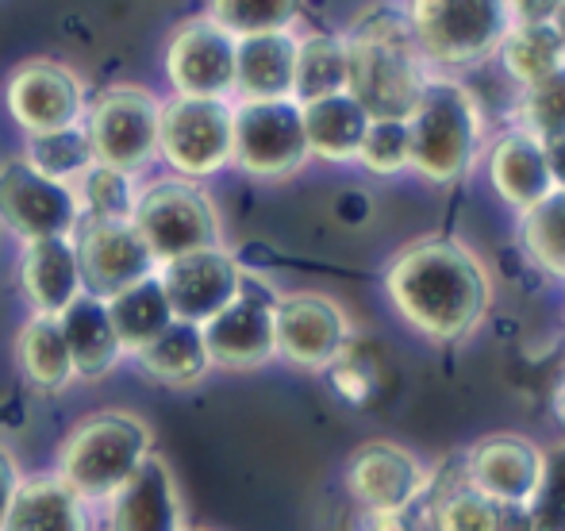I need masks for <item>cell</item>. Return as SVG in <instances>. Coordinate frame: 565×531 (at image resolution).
<instances>
[{"mask_svg": "<svg viewBox=\"0 0 565 531\" xmlns=\"http://www.w3.org/2000/svg\"><path fill=\"white\" fill-rule=\"evenodd\" d=\"M342 486L358 512H408L427 497L431 474L401 443L370 439L347 458Z\"/></svg>", "mask_w": 565, "mask_h": 531, "instance_id": "15", "label": "cell"}, {"mask_svg": "<svg viewBox=\"0 0 565 531\" xmlns=\"http://www.w3.org/2000/svg\"><path fill=\"white\" fill-rule=\"evenodd\" d=\"M204 15L235 43L262 35H285V31H297L300 23V8L285 4V0H216Z\"/></svg>", "mask_w": 565, "mask_h": 531, "instance_id": "33", "label": "cell"}, {"mask_svg": "<svg viewBox=\"0 0 565 531\" xmlns=\"http://www.w3.org/2000/svg\"><path fill=\"white\" fill-rule=\"evenodd\" d=\"M135 235L158 266L185 258L193 251L224 247V220L209 189L185 178H158L139 189L131 216Z\"/></svg>", "mask_w": 565, "mask_h": 531, "instance_id": "6", "label": "cell"}, {"mask_svg": "<svg viewBox=\"0 0 565 531\" xmlns=\"http://www.w3.org/2000/svg\"><path fill=\"white\" fill-rule=\"evenodd\" d=\"M546 478H551V458L523 432L481 435L461 458V481L508 509L535 512Z\"/></svg>", "mask_w": 565, "mask_h": 531, "instance_id": "10", "label": "cell"}, {"mask_svg": "<svg viewBox=\"0 0 565 531\" xmlns=\"http://www.w3.org/2000/svg\"><path fill=\"white\" fill-rule=\"evenodd\" d=\"M497 59L504 74L520 85V93L539 89V85L562 82L565 74V39L562 20L546 23H512L500 39Z\"/></svg>", "mask_w": 565, "mask_h": 531, "instance_id": "24", "label": "cell"}, {"mask_svg": "<svg viewBox=\"0 0 565 531\" xmlns=\"http://www.w3.org/2000/svg\"><path fill=\"white\" fill-rule=\"evenodd\" d=\"M297 31L235 43V97L231 100H292Z\"/></svg>", "mask_w": 565, "mask_h": 531, "instance_id": "22", "label": "cell"}, {"mask_svg": "<svg viewBox=\"0 0 565 531\" xmlns=\"http://www.w3.org/2000/svg\"><path fill=\"white\" fill-rule=\"evenodd\" d=\"M20 158L35 173H43L46 181H58V185H70V189L97 166L93 147H89V135H85L82 124H77V128H66V131L31 135V139L23 142Z\"/></svg>", "mask_w": 565, "mask_h": 531, "instance_id": "32", "label": "cell"}, {"mask_svg": "<svg viewBox=\"0 0 565 531\" xmlns=\"http://www.w3.org/2000/svg\"><path fill=\"white\" fill-rule=\"evenodd\" d=\"M427 70H469L497 59L512 28V8L500 0H419L404 8Z\"/></svg>", "mask_w": 565, "mask_h": 531, "instance_id": "5", "label": "cell"}, {"mask_svg": "<svg viewBox=\"0 0 565 531\" xmlns=\"http://www.w3.org/2000/svg\"><path fill=\"white\" fill-rule=\"evenodd\" d=\"M20 481H23L20 463H15V455H12V450H8L4 443H0V528H4L8 509H12V501H15V489H20Z\"/></svg>", "mask_w": 565, "mask_h": 531, "instance_id": "39", "label": "cell"}, {"mask_svg": "<svg viewBox=\"0 0 565 531\" xmlns=\"http://www.w3.org/2000/svg\"><path fill=\"white\" fill-rule=\"evenodd\" d=\"M15 367L35 393H66L77 382L58 316L31 312V320L15 336Z\"/></svg>", "mask_w": 565, "mask_h": 531, "instance_id": "27", "label": "cell"}, {"mask_svg": "<svg viewBox=\"0 0 565 531\" xmlns=\"http://www.w3.org/2000/svg\"><path fill=\"white\" fill-rule=\"evenodd\" d=\"M520 247L527 263L551 277L565 274V197L554 193L543 204L520 212Z\"/></svg>", "mask_w": 565, "mask_h": 531, "instance_id": "34", "label": "cell"}, {"mask_svg": "<svg viewBox=\"0 0 565 531\" xmlns=\"http://www.w3.org/2000/svg\"><path fill=\"white\" fill-rule=\"evenodd\" d=\"M520 131H527L531 139L546 142L551 150L562 155V131H565V97H562V82L539 85L527 89L520 97Z\"/></svg>", "mask_w": 565, "mask_h": 531, "instance_id": "37", "label": "cell"}, {"mask_svg": "<svg viewBox=\"0 0 565 531\" xmlns=\"http://www.w3.org/2000/svg\"><path fill=\"white\" fill-rule=\"evenodd\" d=\"M300 128H305L308 158L347 166L358 158L362 135L370 128V116L342 93V97H328L300 108Z\"/></svg>", "mask_w": 565, "mask_h": 531, "instance_id": "28", "label": "cell"}, {"mask_svg": "<svg viewBox=\"0 0 565 531\" xmlns=\"http://www.w3.org/2000/svg\"><path fill=\"white\" fill-rule=\"evenodd\" d=\"M58 328H62V339H66L70 362H74V378H82V382H100V378H108L119 362H124L116 331H113V323H108L105 300L82 293V297L58 316Z\"/></svg>", "mask_w": 565, "mask_h": 531, "instance_id": "23", "label": "cell"}, {"mask_svg": "<svg viewBox=\"0 0 565 531\" xmlns=\"http://www.w3.org/2000/svg\"><path fill=\"white\" fill-rule=\"evenodd\" d=\"M274 305L277 293H269L258 277L243 274L238 297L201 328L212 370H258L277 359Z\"/></svg>", "mask_w": 565, "mask_h": 531, "instance_id": "16", "label": "cell"}, {"mask_svg": "<svg viewBox=\"0 0 565 531\" xmlns=\"http://www.w3.org/2000/svg\"><path fill=\"white\" fill-rule=\"evenodd\" d=\"M231 128H235L231 100L170 97L162 100L158 116V158L170 166L173 178H216L231 166Z\"/></svg>", "mask_w": 565, "mask_h": 531, "instance_id": "8", "label": "cell"}, {"mask_svg": "<svg viewBox=\"0 0 565 531\" xmlns=\"http://www.w3.org/2000/svg\"><path fill=\"white\" fill-rule=\"evenodd\" d=\"M388 305L416 336L458 343L484 323L497 285L473 247L450 235L408 243L385 269Z\"/></svg>", "mask_w": 565, "mask_h": 531, "instance_id": "1", "label": "cell"}, {"mask_svg": "<svg viewBox=\"0 0 565 531\" xmlns=\"http://www.w3.org/2000/svg\"><path fill=\"white\" fill-rule=\"evenodd\" d=\"M231 166L258 181H281L305 170L308 142L292 100H231Z\"/></svg>", "mask_w": 565, "mask_h": 531, "instance_id": "9", "label": "cell"}, {"mask_svg": "<svg viewBox=\"0 0 565 531\" xmlns=\"http://www.w3.org/2000/svg\"><path fill=\"white\" fill-rule=\"evenodd\" d=\"M82 220V204L70 185L46 181L20 155L0 162V227L20 243L66 240Z\"/></svg>", "mask_w": 565, "mask_h": 531, "instance_id": "13", "label": "cell"}, {"mask_svg": "<svg viewBox=\"0 0 565 531\" xmlns=\"http://www.w3.org/2000/svg\"><path fill=\"white\" fill-rule=\"evenodd\" d=\"M431 82L404 15H370L347 35V97L370 120H408Z\"/></svg>", "mask_w": 565, "mask_h": 531, "instance_id": "2", "label": "cell"}, {"mask_svg": "<svg viewBox=\"0 0 565 531\" xmlns=\"http://www.w3.org/2000/svg\"><path fill=\"white\" fill-rule=\"evenodd\" d=\"M105 308H108V323H113L124 359H139V354L173 323V312H170V305H166L158 277H147V282L124 289L119 297L105 300Z\"/></svg>", "mask_w": 565, "mask_h": 531, "instance_id": "30", "label": "cell"}, {"mask_svg": "<svg viewBox=\"0 0 565 531\" xmlns=\"http://www.w3.org/2000/svg\"><path fill=\"white\" fill-rule=\"evenodd\" d=\"M354 531H431L427 512L408 509V512H358Z\"/></svg>", "mask_w": 565, "mask_h": 531, "instance_id": "38", "label": "cell"}, {"mask_svg": "<svg viewBox=\"0 0 565 531\" xmlns=\"http://www.w3.org/2000/svg\"><path fill=\"white\" fill-rule=\"evenodd\" d=\"M185 501L162 455H147L108 501V531H185Z\"/></svg>", "mask_w": 565, "mask_h": 531, "instance_id": "20", "label": "cell"}, {"mask_svg": "<svg viewBox=\"0 0 565 531\" xmlns=\"http://www.w3.org/2000/svg\"><path fill=\"white\" fill-rule=\"evenodd\" d=\"M408 158L419 178L435 185H454L473 170L484 139V113L477 97L454 77H435L424 85L408 120Z\"/></svg>", "mask_w": 565, "mask_h": 531, "instance_id": "4", "label": "cell"}, {"mask_svg": "<svg viewBox=\"0 0 565 531\" xmlns=\"http://www.w3.org/2000/svg\"><path fill=\"white\" fill-rule=\"evenodd\" d=\"M147 455H154V432L147 420L127 408H100L66 432L54 478L85 505H108Z\"/></svg>", "mask_w": 565, "mask_h": 531, "instance_id": "3", "label": "cell"}, {"mask_svg": "<svg viewBox=\"0 0 565 531\" xmlns=\"http://www.w3.org/2000/svg\"><path fill=\"white\" fill-rule=\"evenodd\" d=\"M243 274L246 269L238 266V258L227 247H209L158 266L154 277L162 285V297L170 305L173 320L204 328L212 316H220L238 297Z\"/></svg>", "mask_w": 565, "mask_h": 531, "instance_id": "18", "label": "cell"}, {"mask_svg": "<svg viewBox=\"0 0 565 531\" xmlns=\"http://www.w3.org/2000/svg\"><path fill=\"white\" fill-rule=\"evenodd\" d=\"M4 108L23 131L51 135L85 124L89 113V89L82 74L58 59H28L8 74Z\"/></svg>", "mask_w": 565, "mask_h": 531, "instance_id": "12", "label": "cell"}, {"mask_svg": "<svg viewBox=\"0 0 565 531\" xmlns=\"http://www.w3.org/2000/svg\"><path fill=\"white\" fill-rule=\"evenodd\" d=\"M166 82L173 97L231 100L235 97V39L209 15H189L166 43Z\"/></svg>", "mask_w": 565, "mask_h": 531, "instance_id": "14", "label": "cell"}, {"mask_svg": "<svg viewBox=\"0 0 565 531\" xmlns=\"http://www.w3.org/2000/svg\"><path fill=\"white\" fill-rule=\"evenodd\" d=\"M427 524L431 531H535V512L489 501L458 478L431 497Z\"/></svg>", "mask_w": 565, "mask_h": 531, "instance_id": "26", "label": "cell"}, {"mask_svg": "<svg viewBox=\"0 0 565 531\" xmlns=\"http://www.w3.org/2000/svg\"><path fill=\"white\" fill-rule=\"evenodd\" d=\"M158 116H162V100L147 85L124 82L100 89L97 100H89L82 124L97 166H113L139 178L158 158Z\"/></svg>", "mask_w": 565, "mask_h": 531, "instance_id": "7", "label": "cell"}, {"mask_svg": "<svg viewBox=\"0 0 565 531\" xmlns=\"http://www.w3.org/2000/svg\"><path fill=\"white\" fill-rule=\"evenodd\" d=\"M354 162L362 170H370L373 178H396V173L408 170L412 158H408V128H404V120H370Z\"/></svg>", "mask_w": 565, "mask_h": 531, "instance_id": "36", "label": "cell"}, {"mask_svg": "<svg viewBox=\"0 0 565 531\" xmlns=\"http://www.w3.org/2000/svg\"><path fill=\"white\" fill-rule=\"evenodd\" d=\"M185 531H209V528H185Z\"/></svg>", "mask_w": 565, "mask_h": 531, "instance_id": "40", "label": "cell"}, {"mask_svg": "<svg viewBox=\"0 0 565 531\" xmlns=\"http://www.w3.org/2000/svg\"><path fill=\"white\" fill-rule=\"evenodd\" d=\"M484 166H489L492 193L515 212H527V209H535V204H543L546 197L562 193L558 150L531 139V135L520 128H508L492 139L489 155H484Z\"/></svg>", "mask_w": 565, "mask_h": 531, "instance_id": "19", "label": "cell"}, {"mask_svg": "<svg viewBox=\"0 0 565 531\" xmlns=\"http://www.w3.org/2000/svg\"><path fill=\"white\" fill-rule=\"evenodd\" d=\"M135 362H139V370L150 378V382L166 385V390H193V385H201L212 370L201 328L178 323V320H173Z\"/></svg>", "mask_w": 565, "mask_h": 531, "instance_id": "29", "label": "cell"}, {"mask_svg": "<svg viewBox=\"0 0 565 531\" xmlns=\"http://www.w3.org/2000/svg\"><path fill=\"white\" fill-rule=\"evenodd\" d=\"M20 285L39 316H62L82 297V269H77L74 240H39L20 251Z\"/></svg>", "mask_w": 565, "mask_h": 531, "instance_id": "21", "label": "cell"}, {"mask_svg": "<svg viewBox=\"0 0 565 531\" xmlns=\"http://www.w3.org/2000/svg\"><path fill=\"white\" fill-rule=\"evenodd\" d=\"M77 269H82V289L97 300H113L131 285L158 274V263L131 224H108V220L82 216L74 227Z\"/></svg>", "mask_w": 565, "mask_h": 531, "instance_id": "17", "label": "cell"}, {"mask_svg": "<svg viewBox=\"0 0 565 531\" xmlns=\"http://www.w3.org/2000/svg\"><path fill=\"white\" fill-rule=\"evenodd\" d=\"M0 531H93L89 505L54 474L23 478Z\"/></svg>", "mask_w": 565, "mask_h": 531, "instance_id": "25", "label": "cell"}, {"mask_svg": "<svg viewBox=\"0 0 565 531\" xmlns=\"http://www.w3.org/2000/svg\"><path fill=\"white\" fill-rule=\"evenodd\" d=\"M139 178L113 166H93L82 181L74 185L82 216L89 220H108V224H131L135 204H139Z\"/></svg>", "mask_w": 565, "mask_h": 531, "instance_id": "35", "label": "cell"}, {"mask_svg": "<svg viewBox=\"0 0 565 531\" xmlns=\"http://www.w3.org/2000/svg\"><path fill=\"white\" fill-rule=\"evenodd\" d=\"M354 343L347 308L328 293H277L274 351L297 370H331Z\"/></svg>", "mask_w": 565, "mask_h": 531, "instance_id": "11", "label": "cell"}, {"mask_svg": "<svg viewBox=\"0 0 565 531\" xmlns=\"http://www.w3.org/2000/svg\"><path fill=\"white\" fill-rule=\"evenodd\" d=\"M347 93V35H300L297 70H292V105L305 108L316 100Z\"/></svg>", "mask_w": 565, "mask_h": 531, "instance_id": "31", "label": "cell"}]
</instances>
